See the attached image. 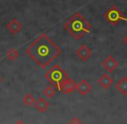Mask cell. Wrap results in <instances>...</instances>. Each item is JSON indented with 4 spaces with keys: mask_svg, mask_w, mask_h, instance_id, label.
Wrapping results in <instances>:
<instances>
[{
    "mask_svg": "<svg viewBox=\"0 0 127 124\" xmlns=\"http://www.w3.org/2000/svg\"><path fill=\"white\" fill-rule=\"evenodd\" d=\"M25 53L39 66L45 69L60 55L62 50L46 34L42 33L27 47Z\"/></svg>",
    "mask_w": 127,
    "mask_h": 124,
    "instance_id": "1",
    "label": "cell"
},
{
    "mask_svg": "<svg viewBox=\"0 0 127 124\" xmlns=\"http://www.w3.org/2000/svg\"><path fill=\"white\" fill-rule=\"evenodd\" d=\"M91 28V24L79 12L74 13L65 23L66 30L75 39H80L86 34L90 33Z\"/></svg>",
    "mask_w": 127,
    "mask_h": 124,
    "instance_id": "2",
    "label": "cell"
},
{
    "mask_svg": "<svg viewBox=\"0 0 127 124\" xmlns=\"http://www.w3.org/2000/svg\"><path fill=\"white\" fill-rule=\"evenodd\" d=\"M45 79L54 88L61 91L62 84L65 82L66 79H68V74L64 69H62V66H60L58 64H55L46 72Z\"/></svg>",
    "mask_w": 127,
    "mask_h": 124,
    "instance_id": "3",
    "label": "cell"
},
{
    "mask_svg": "<svg viewBox=\"0 0 127 124\" xmlns=\"http://www.w3.org/2000/svg\"><path fill=\"white\" fill-rule=\"evenodd\" d=\"M104 18L108 23L112 24V25H116L121 21L127 22V17H125L124 14L119 10V8L116 5H112L107 10L106 13L104 15Z\"/></svg>",
    "mask_w": 127,
    "mask_h": 124,
    "instance_id": "4",
    "label": "cell"
},
{
    "mask_svg": "<svg viewBox=\"0 0 127 124\" xmlns=\"http://www.w3.org/2000/svg\"><path fill=\"white\" fill-rule=\"evenodd\" d=\"M119 65V63L118 61H116L112 55H108L105 60H104L101 62V66L107 72H112Z\"/></svg>",
    "mask_w": 127,
    "mask_h": 124,
    "instance_id": "5",
    "label": "cell"
},
{
    "mask_svg": "<svg viewBox=\"0 0 127 124\" xmlns=\"http://www.w3.org/2000/svg\"><path fill=\"white\" fill-rule=\"evenodd\" d=\"M76 55L82 61H86L92 56V50L85 44L81 45L76 50Z\"/></svg>",
    "mask_w": 127,
    "mask_h": 124,
    "instance_id": "6",
    "label": "cell"
},
{
    "mask_svg": "<svg viewBox=\"0 0 127 124\" xmlns=\"http://www.w3.org/2000/svg\"><path fill=\"white\" fill-rule=\"evenodd\" d=\"M76 84L77 83L74 79H67L65 80V82L62 84V87H61V91H62V93L67 95V94H70L73 91H75L76 89Z\"/></svg>",
    "mask_w": 127,
    "mask_h": 124,
    "instance_id": "7",
    "label": "cell"
},
{
    "mask_svg": "<svg viewBox=\"0 0 127 124\" xmlns=\"http://www.w3.org/2000/svg\"><path fill=\"white\" fill-rule=\"evenodd\" d=\"M75 90L78 91L79 94L82 96H86L92 91V86L86 79H82L80 82L77 83Z\"/></svg>",
    "mask_w": 127,
    "mask_h": 124,
    "instance_id": "8",
    "label": "cell"
},
{
    "mask_svg": "<svg viewBox=\"0 0 127 124\" xmlns=\"http://www.w3.org/2000/svg\"><path fill=\"white\" fill-rule=\"evenodd\" d=\"M99 86H101L104 90H107L108 88L111 87L112 84H113V79L106 73L102 74V76H100L98 80Z\"/></svg>",
    "mask_w": 127,
    "mask_h": 124,
    "instance_id": "9",
    "label": "cell"
},
{
    "mask_svg": "<svg viewBox=\"0 0 127 124\" xmlns=\"http://www.w3.org/2000/svg\"><path fill=\"white\" fill-rule=\"evenodd\" d=\"M49 103L46 99L42 98V97H39L38 100L35 101V103H34L35 109H36L41 113L45 112L48 109V108H49Z\"/></svg>",
    "mask_w": 127,
    "mask_h": 124,
    "instance_id": "10",
    "label": "cell"
},
{
    "mask_svg": "<svg viewBox=\"0 0 127 124\" xmlns=\"http://www.w3.org/2000/svg\"><path fill=\"white\" fill-rule=\"evenodd\" d=\"M7 29L12 34H17L22 29V23L17 20H11L7 24Z\"/></svg>",
    "mask_w": 127,
    "mask_h": 124,
    "instance_id": "11",
    "label": "cell"
},
{
    "mask_svg": "<svg viewBox=\"0 0 127 124\" xmlns=\"http://www.w3.org/2000/svg\"><path fill=\"white\" fill-rule=\"evenodd\" d=\"M115 88L119 91L122 95H127V77H124L119 79L115 84Z\"/></svg>",
    "mask_w": 127,
    "mask_h": 124,
    "instance_id": "12",
    "label": "cell"
},
{
    "mask_svg": "<svg viewBox=\"0 0 127 124\" xmlns=\"http://www.w3.org/2000/svg\"><path fill=\"white\" fill-rule=\"evenodd\" d=\"M6 56H7V58L10 60V61H15V60H17V58H18L19 53H18V51H17V49L11 48V49H10L8 52H7Z\"/></svg>",
    "mask_w": 127,
    "mask_h": 124,
    "instance_id": "13",
    "label": "cell"
},
{
    "mask_svg": "<svg viewBox=\"0 0 127 124\" xmlns=\"http://www.w3.org/2000/svg\"><path fill=\"white\" fill-rule=\"evenodd\" d=\"M23 102H24V103L25 105L30 106L32 103H35V98H34V97L30 93H27L24 97V98H23Z\"/></svg>",
    "mask_w": 127,
    "mask_h": 124,
    "instance_id": "14",
    "label": "cell"
},
{
    "mask_svg": "<svg viewBox=\"0 0 127 124\" xmlns=\"http://www.w3.org/2000/svg\"><path fill=\"white\" fill-rule=\"evenodd\" d=\"M43 94L45 97H47L48 98H51L52 97L55 95V90L53 86H47L45 88V90L43 91Z\"/></svg>",
    "mask_w": 127,
    "mask_h": 124,
    "instance_id": "15",
    "label": "cell"
},
{
    "mask_svg": "<svg viewBox=\"0 0 127 124\" xmlns=\"http://www.w3.org/2000/svg\"><path fill=\"white\" fill-rule=\"evenodd\" d=\"M67 124H83V123H82L78 118H74L70 123H68Z\"/></svg>",
    "mask_w": 127,
    "mask_h": 124,
    "instance_id": "16",
    "label": "cell"
},
{
    "mask_svg": "<svg viewBox=\"0 0 127 124\" xmlns=\"http://www.w3.org/2000/svg\"><path fill=\"white\" fill-rule=\"evenodd\" d=\"M123 41H124V43L127 46V35L124 37V39H123Z\"/></svg>",
    "mask_w": 127,
    "mask_h": 124,
    "instance_id": "17",
    "label": "cell"
},
{
    "mask_svg": "<svg viewBox=\"0 0 127 124\" xmlns=\"http://www.w3.org/2000/svg\"><path fill=\"white\" fill-rule=\"evenodd\" d=\"M14 124H24V122H22V121H20V120H18V121H17Z\"/></svg>",
    "mask_w": 127,
    "mask_h": 124,
    "instance_id": "18",
    "label": "cell"
},
{
    "mask_svg": "<svg viewBox=\"0 0 127 124\" xmlns=\"http://www.w3.org/2000/svg\"><path fill=\"white\" fill-rule=\"evenodd\" d=\"M1 82H2V79H1V77H0V84H1Z\"/></svg>",
    "mask_w": 127,
    "mask_h": 124,
    "instance_id": "19",
    "label": "cell"
}]
</instances>
